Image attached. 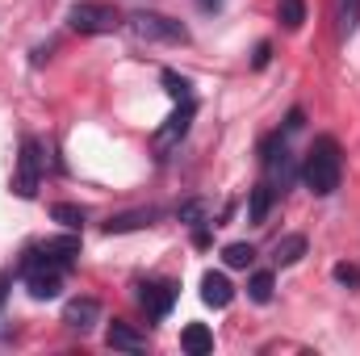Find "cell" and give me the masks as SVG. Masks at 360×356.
Returning a JSON list of instances; mask_svg holds the SVG:
<instances>
[{"label": "cell", "mask_w": 360, "mask_h": 356, "mask_svg": "<svg viewBox=\"0 0 360 356\" xmlns=\"http://www.w3.org/2000/svg\"><path fill=\"white\" fill-rule=\"evenodd\" d=\"M344 177V155H340V143L331 134L314 139V147L306 151V164H302V184L314 193V197H331L340 189Z\"/></svg>", "instance_id": "cell-1"}, {"label": "cell", "mask_w": 360, "mask_h": 356, "mask_svg": "<svg viewBox=\"0 0 360 356\" xmlns=\"http://www.w3.org/2000/svg\"><path fill=\"white\" fill-rule=\"evenodd\" d=\"M68 21H72V30L76 34H109V30H117V8L113 4H105V0H80L72 13H68Z\"/></svg>", "instance_id": "cell-2"}, {"label": "cell", "mask_w": 360, "mask_h": 356, "mask_svg": "<svg viewBox=\"0 0 360 356\" xmlns=\"http://www.w3.org/2000/svg\"><path fill=\"white\" fill-rule=\"evenodd\" d=\"M63 265H51V260H42L38 252L25 260V289H30V298H38V302H46V298H59V289H63Z\"/></svg>", "instance_id": "cell-3"}, {"label": "cell", "mask_w": 360, "mask_h": 356, "mask_svg": "<svg viewBox=\"0 0 360 356\" xmlns=\"http://www.w3.org/2000/svg\"><path fill=\"white\" fill-rule=\"evenodd\" d=\"M130 30L143 42H184L188 38V30L180 21H172V17H164V13H134L130 17Z\"/></svg>", "instance_id": "cell-4"}, {"label": "cell", "mask_w": 360, "mask_h": 356, "mask_svg": "<svg viewBox=\"0 0 360 356\" xmlns=\"http://www.w3.org/2000/svg\"><path fill=\"white\" fill-rule=\"evenodd\" d=\"M38 177H42V151H38V143H34V139H25V143H21L17 180H13L17 197H34V193H38Z\"/></svg>", "instance_id": "cell-5"}, {"label": "cell", "mask_w": 360, "mask_h": 356, "mask_svg": "<svg viewBox=\"0 0 360 356\" xmlns=\"http://www.w3.org/2000/svg\"><path fill=\"white\" fill-rule=\"evenodd\" d=\"M193 113H197V105L193 101H180V109L155 130V151H172L180 139L188 134V126H193Z\"/></svg>", "instance_id": "cell-6"}, {"label": "cell", "mask_w": 360, "mask_h": 356, "mask_svg": "<svg viewBox=\"0 0 360 356\" xmlns=\"http://www.w3.org/2000/svg\"><path fill=\"white\" fill-rule=\"evenodd\" d=\"M101 319V302L96 298H72L68 306H63V323L72 327V331H92V323Z\"/></svg>", "instance_id": "cell-7"}, {"label": "cell", "mask_w": 360, "mask_h": 356, "mask_svg": "<svg viewBox=\"0 0 360 356\" xmlns=\"http://www.w3.org/2000/svg\"><path fill=\"white\" fill-rule=\"evenodd\" d=\"M231 298H235V285H231L222 272H205V276H201V302H205V306L222 310V306H231Z\"/></svg>", "instance_id": "cell-8"}, {"label": "cell", "mask_w": 360, "mask_h": 356, "mask_svg": "<svg viewBox=\"0 0 360 356\" xmlns=\"http://www.w3.org/2000/svg\"><path fill=\"white\" fill-rule=\"evenodd\" d=\"M38 256H42V260H51V265H72V260H76V256H80V239H76V235H63V239H46V243H42V248H38Z\"/></svg>", "instance_id": "cell-9"}, {"label": "cell", "mask_w": 360, "mask_h": 356, "mask_svg": "<svg viewBox=\"0 0 360 356\" xmlns=\"http://www.w3.org/2000/svg\"><path fill=\"white\" fill-rule=\"evenodd\" d=\"M105 344H109L113 352H147V340H143L130 323H113L109 336H105Z\"/></svg>", "instance_id": "cell-10"}, {"label": "cell", "mask_w": 360, "mask_h": 356, "mask_svg": "<svg viewBox=\"0 0 360 356\" xmlns=\"http://www.w3.org/2000/svg\"><path fill=\"white\" fill-rule=\"evenodd\" d=\"M180 344H184V352H188V356L214 352V336H210V327H205V323H188V327H184V336H180Z\"/></svg>", "instance_id": "cell-11"}, {"label": "cell", "mask_w": 360, "mask_h": 356, "mask_svg": "<svg viewBox=\"0 0 360 356\" xmlns=\"http://www.w3.org/2000/svg\"><path fill=\"white\" fill-rule=\"evenodd\" d=\"M172 298H176V289L172 285H143V306H147V314H168V306H172Z\"/></svg>", "instance_id": "cell-12"}, {"label": "cell", "mask_w": 360, "mask_h": 356, "mask_svg": "<svg viewBox=\"0 0 360 356\" xmlns=\"http://www.w3.org/2000/svg\"><path fill=\"white\" fill-rule=\"evenodd\" d=\"M306 256V235H285L276 248H272V260L276 265H297Z\"/></svg>", "instance_id": "cell-13"}, {"label": "cell", "mask_w": 360, "mask_h": 356, "mask_svg": "<svg viewBox=\"0 0 360 356\" xmlns=\"http://www.w3.org/2000/svg\"><path fill=\"white\" fill-rule=\"evenodd\" d=\"M51 218H55V222H63L68 231H80V227L89 222V214H84L80 205H68V201H55V205H51Z\"/></svg>", "instance_id": "cell-14"}, {"label": "cell", "mask_w": 360, "mask_h": 356, "mask_svg": "<svg viewBox=\"0 0 360 356\" xmlns=\"http://www.w3.org/2000/svg\"><path fill=\"white\" fill-rule=\"evenodd\" d=\"M272 197H276V189H272L269 180L252 189V210H248V214H252V222H264V218H269V210H272Z\"/></svg>", "instance_id": "cell-15"}, {"label": "cell", "mask_w": 360, "mask_h": 356, "mask_svg": "<svg viewBox=\"0 0 360 356\" xmlns=\"http://www.w3.org/2000/svg\"><path fill=\"white\" fill-rule=\"evenodd\" d=\"M151 218H155V210H134V214L113 218L105 231H109V235H122V231H134V227H151Z\"/></svg>", "instance_id": "cell-16"}, {"label": "cell", "mask_w": 360, "mask_h": 356, "mask_svg": "<svg viewBox=\"0 0 360 356\" xmlns=\"http://www.w3.org/2000/svg\"><path fill=\"white\" fill-rule=\"evenodd\" d=\"M276 17H281L285 30H302V21H306V4H302V0H281V4H276Z\"/></svg>", "instance_id": "cell-17"}, {"label": "cell", "mask_w": 360, "mask_h": 356, "mask_svg": "<svg viewBox=\"0 0 360 356\" xmlns=\"http://www.w3.org/2000/svg\"><path fill=\"white\" fill-rule=\"evenodd\" d=\"M335 21H340V34H352L360 21V0H335Z\"/></svg>", "instance_id": "cell-18"}, {"label": "cell", "mask_w": 360, "mask_h": 356, "mask_svg": "<svg viewBox=\"0 0 360 356\" xmlns=\"http://www.w3.org/2000/svg\"><path fill=\"white\" fill-rule=\"evenodd\" d=\"M222 260H226V268H248L256 260V248H252V243H231V248L222 252Z\"/></svg>", "instance_id": "cell-19"}, {"label": "cell", "mask_w": 360, "mask_h": 356, "mask_svg": "<svg viewBox=\"0 0 360 356\" xmlns=\"http://www.w3.org/2000/svg\"><path fill=\"white\" fill-rule=\"evenodd\" d=\"M248 293H252V302L264 306V302L272 298V272H256V276L248 281Z\"/></svg>", "instance_id": "cell-20"}, {"label": "cell", "mask_w": 360, "mask_h": 356, "mask_svg": "<svg viewBox=\"0 0 360 356\" xmlns=\"http://www.w3.org/2000/svg\"><path fill=\"white\" fill-rule=\"evenodd\" d=\"M331 276H335L340 285H352V289L360 285V268L356 265H335V268H331Z\"/></svg>", "instance_id": "cell-21"}, {"label": "cell", "mask_w": 360, "mask_h": 356, "mask_svg": "<svg viewBox=\"0 0 360 356\" xmlns=\"http://www.w3.org/2000/svg\"><path fill=\"white\" fill-rule=\"evenodd\" d=\"M164 84H168V92H172L176 101H188V80H184V76H176V72H164Z\"/></svg>", "instance_id": "cell-22"}, {"label": "cell", "mask_w": 360, "mask_h": 356, "mask_svg": "<svg viewBox=\"0 0 360 356\" xmlns=\"http://www.w3.org/2000/svg\"><path fill=\"white\" fill-rule=\"evenodd\" d=\"M201 218H205V201H184V205H180V222H193V227H197Z\"/></svg>", "instance_id": "cell-23"}, {"label": "cell", "mask_w": 360, "mask_h": 356, "mask_svg": "<svg viewBox=\"0 0 360 356\" xmlns=\"http://www.w3.org/2000/svg\"><path fill=\"white\" fill-rule=\"evenodd\" d=\"M285 130H302V109H293V113H289V122H285Z\"/></svg>", "instance_id": "cell-24"}, {"label": "cell", "mask_w": 360, "mask_h": 356, "mask_svg": "<svg viewBox=\"0 0 360 356\" xmlns=\"http://www.w3.org/2000/svg\"><path fill=\"white\" fill-rule=\"evenodd\" d=\"M269 63V42H260V51H256V68H264Z\"/></svg>", "instance_id": "cell-25"}, {"label": "cell", "mask_w": 360, "mask_h": 356, "mask_svg": "<svg viewBox=\"0 0 360 356\" xmlns=\"http://www.w3.org/2000/svg\"><path fill=\"white\" fill-rule=\"evenodd\" d=\"M222 0H197V8H218Z\"/></svg>", "instance_id": "cell-26"}, {"label": "cell", "mask_w": 360, "mask_h": 356, "mask_svg": "<svg viewBox=\"0 0 360 356\" xmlns=\"http://www.w3.org/2000/svg\"><path fill=\"white\" fill-rule=\"evenodd\" d=\"M4 289H8V272L0 276V306H4Z\"/></svg>", "instance_id": "cell-27"}]
</instances>
